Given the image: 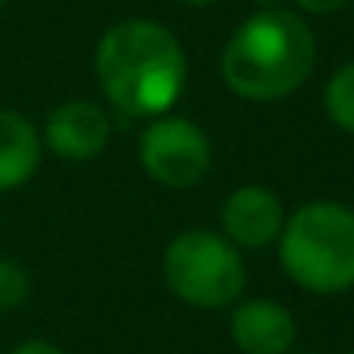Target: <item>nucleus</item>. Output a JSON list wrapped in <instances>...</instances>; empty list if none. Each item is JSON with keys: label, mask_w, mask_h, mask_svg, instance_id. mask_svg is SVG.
<instances>
[{"label": "nucleus", "mask_w": 354, "mask_h": 354, "mask_svg": "<svg viewBox=\"0 0 354 354\" xmlns=\"http://www.w3.org/2000/svg\"><path fill=\"white\" fill-rule=\"evenodd\" d=\"M94 73L115 111L129 118H156L181 101L188 56L167 25L153 18H125L101 35Z\"/></svg>", "instance_id": "f257e3e1"}, {"label": "nucleus", "mask_w": 354, "mask_h": 354, "mask_svg": "<svg viewBox=\"0 0 354 354\" xmlns=\"http://www.w3.org/2000/svg\"><path fill=\"white\" fill-rule=\"evenodd\" d=\"M316 66V35L292 8H268L243 18L223 46V84L243 101H281Z\"/></svg>", "instance_id": "f03ea898"}, {"label": "nucleus", "mask_w": 354, "mask_h": 354, "mask_svg": "<svg viewBox=\"0 0 354 354\" xmlns=\"http://www.w3.org/2000/svg\"><path fill=\"white\" fill-rule=\"evenodd\" d=\"M278 264L309 295H344L354 288V209L340 202L299 205L278 236Z\"/></svg>", "instance_id": "7ed1b4c3"}, {"label": "nucleus", "mask_w": 354, "mask_h": 354, "mask_svg": "<svg viewBox=\"0 0 354 354\" xmlns=\"http://www.w3.org/2000/svg\"><path fill=\"white\" fill-rule=\"evenodd\" d=\"M163 281L185 306L219 313L247 295V261L219 230H185L163 250Z\"/></svg>", "instance_id": "20e7f679"}, {"label": "nucleus", "mask_w": 354, "mask_h": 354, "mask_svg": "<svg viewBox=\"0 0 354 354\" xmlns=\"http://www.w3.org/2000/svg\"><path fill=\"white\" fill-rule=\"evenodd\" d=\"M209 132L185 115H156L139 136V167L156 185L185 192L212 170Z\"/></svg>", "instance_id": "39448f33"}, {"label": "nucleus", "mask_w": 354, "mask_h": 354, "mask_svg": "<svg viewBox=\"0 0 354 354\" xmlns=\"http://www.w3.org/2000/svg\"><path fill=\"white\" fill-rule=\"evenodd\" d=\"M285 205L268 185H240L219 209V233L236 250H268L285 230Z\"/></svg>", "instance_id": "423d86ee"}, {"label": "nucleus", "mask_w": 354, "mask_h": 354, "mask_svg": "<svg viewBox=\"0 0 354 354\" xmlns=\"http://www.w3.org/2000/svg\"><path fill=\"white\" fill-rule=\"evenodd\" d=\"M230 340L240 354H292L299 323L285 302L268 295H243L230 306Z\"/></svg>", "instance_id": "0eeeda50"}, {"label": "nucleus", "mask_w": 354, "mask_h": 354, "mask_svg": "<svg viewBox=\"0 0 354 354\" xmlns=\"http://www.w3.org/2000/svg\"><path fill=\"white\" fill-rule=\"evenodd\" d=\"M108 139H111L108 111L84 97L56 104L42 125V146L53 149L59 160H73V163L101 156Z\"/></svg>", "instance_id": "6e6552de"}, {"label": "nucleus", "mask_w": 354, "mask_h": 354, "mask_svg": "<svg viewBox=\"0 0 354 354\" xmlns=\"http://www.w3.org/2000/svg\"><path fill=\"white\" fill-rule=\"evenodd\" d=\"M42 132L11 108H0V192L28 185L42 167Z\"/></svg>", "instance_id": "1a4fd4ad"}, {"label": "nucleus", "mask_w": 354, "mask_h": 354, "mask_svg": "<svg viewBox=\"0 0 354 354\" xmlns=\"http://www.w3.org/2000/svg\"><path fill=\"white\" fill-rule=\"evenodd\" d=\"M323 111L340 132L354 136V59L330 73L323 87Z\"/></svg>", "instance_id": "9d476101"}, {"label": "nucleus", "mask_w": 354, "mask_h": 354, "mask_svg": "<svg viewBox=\"0 0 354 354\" xmlns=\"http://www.w3.org/2000/svg\"><path fill=\"white\" fill-rule=\"evenodd\" d=\"M32 295V274L25 264L0 257V313H11L18 306H25Z\"/></svg>", "instance_id": "9b49d317"}, {"label": "nucleus", "mask_w": 354, "mask_h": 354, "mask_svg": "<svg viewBox=\"0 0 354 354\" xmlns=\"http://www.w3.org/2000/svg\"><path fill=\"white\" fill-rule=\"evenodd\" d=\"M351 4V0H292L299 15H337Z\"/></svg>", "instance_id": "f8f14e48"}, {"label": "nucleus", "mask_w": 354, "mask_h": 354, "mask_svg": "<svg viewBox=\"0 0 354 354\" xmlns=\"http://www.w3.org/2000/svg\"><path fill=\"white\" fill-rule=\"evenodd\" d=\"M8 354H70V351H63L59 344H53V340H21V344H15Z\"/></svg>", "instance_id": "ddd939ff"}, {"label": "nucleus", "mask_w": 354, "mask_h": 354, "mask_svg": "<svg viewBox=\"0 0 354 354\" xmlns=\"http://www.w3.org/2000/svg\"><path fill=\"white\" fill-rule=\"evenodd\" d=\"M185 8H192V11H205V8H212L216 0H181Z\"/></svg>", "instance_id": "4468645a"}, {"label": "nucleus", "mask_w": 354, "mask_h": 354, "mask_svg": "<svg viewBox=\"0 0 354 354\" xmlns=\"http://www.w3.org/2000/svg\"><path fill=\"white\" fill-rule=\"evenodd\" d=\"M257 11H268V8H285V0H254Z\"/></svg>", "instance_id": "2eb2a0df"}, {"label": "nucleus", "mask_w": 354, "mask_h": 354, "mask_svg": "<svg viewBox=\"0 0 354 354\" xmlns=\"http://www.w3.org/2000/svg\"><path fill=\"white\" fill-rule=\"evenodd\" d=\"M0 8H8V0H0Z\"/></svg>", "instance_id": "dca6fc26"}, {"label": "nucleus", "mask_w": 354, "mask_h": 354, "mask_svg": "<svg viewBox=\"0 0 354 354\" xmlns=\"http://www.w3.org/2000/svg\"><path fill=\"white\" fill-rule=\"evenodd\" d=\"M347 354H354V347H351V351H347Z\"/></svg>", "instance_id": "f3484780"}]
</instances>
